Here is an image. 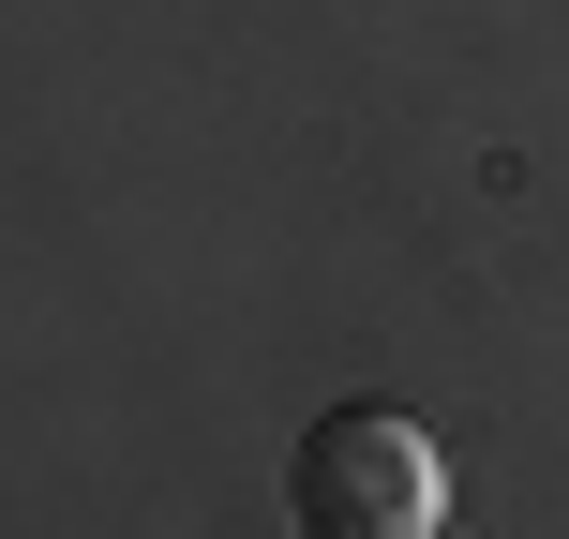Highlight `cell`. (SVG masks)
I'll return each instance as SVG.
<instances>
[{"label":"cell","instance_id":"obj_1","mask_svg":"<svg viewBox=\"0 0 569 539\" xmlns=\"http://www.w3.org/2000/svg\"><path fill=\"white\" fill-rule=\"evenodd\" d=\"M284 525L300 539H435V435L405 405H330L284 450Z\"/></svg>","mask_w":569,"mask_h":539},{"label":"cell","instance_id":"obj_2","mask_svg":"<svg viewBox=\"0 0 569 539\" xmlns=\"http://www.w3.org/2000/svg\"><path fill=\"white\" fill-rule=\"evenodd\" d=\"M435 539H465V525H435Z\"/></svg>","mask_w":569,"mask_h":539}]
</instances>
